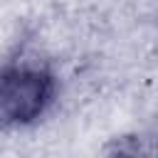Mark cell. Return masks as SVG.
Returning a JSON list of instances; mask_svg holds the SVG:
<instances>
[{"instance_id":"1","label":"cell","mask_w":158,"mask_h":158,"mask_svg":"<svg viewBox=\"0 0 158 158\" xmlns=\"http://www.w3.org/2000/svg\"><path fill=\"white\" fill-rule=\"evenodd\" d=\"M52 89V77L44 69L15 67L0 77V111L15 123H27L44 111Z\"/></svg>"}]
</instances>
